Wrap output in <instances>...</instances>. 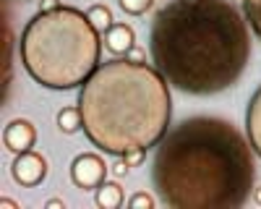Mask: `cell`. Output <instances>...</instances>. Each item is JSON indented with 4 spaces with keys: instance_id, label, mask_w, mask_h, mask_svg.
I'll return each mask as SVG.
<instances>
[{
    "instance_id": "1",
    "label": "cell",
    "mask_w": 261,
    "mask_h": 209,
    "mask_svg": "<svg viewBox=\"0 0 261 209\" xmlns=\"http://www.w3.org/2000/svg\"><path fill=\"white\" fill-rule=\"evenodd\" d=\"M151 180L172 209L243 206L253 191L251 144L222 118H188L160 139Z\"/></svg>"
},
{
    "instance_id": "2",
    "label": "cell",
    "mask_w": 261,
    "mask_h": 209,
    "mask_svg": "<svg viewBox=\"0 0 261 209\" xmlns=\"http://www.w3.org/2000/svg\"><path fill=\"white\" fill-rule=\"evenodd\" d=\"M149 42L157 71L188 94L225 92L251 53L246 18L227 0H172L157 11Z\"/></svg>"
},
{
    "instance_id": "3",
    "label": "cell",
    "mask_w": 261,
    "mask_h": 209,
    "mask_svg": "<svg viewBox=\"0 0 261 209\" xmlns=\"http://www.w3.org/2000/svg\"><path fill=\"white\" fill-rule=\"evenodd\" d=\"M79 108L86 139L102 152L125 154L149 149L167 134L172 97L157 68L113 60L81 84Z\"/></svg>"
},
{
    "instance_id": "4",
    "label": "cell",
    "mask_w": 261,
    "mask_h": 209,
    "mask_svg": "<svg viewBox=\"0 0 261 209\" xmlns=\"http://www.w3.org/2000/svg\"><path fill=\"white\" fill-rule=\"evenodd\" d=\"M99 32L86 13L55 8L37 13L21 34V58L29 76L47 89H73L99 63Z\"/></svg>"
},
{
    "instance_id": "5",
    "label": "cell",
    "mask_w": 261,
    "mask_h": 209,
    "mask_svg": "<svg viewBox=\"0 0 261 209\" xmlns=\"http://www.w3.org/2000/svg\"><path fill=\"white\" fill-rule=\"evenodd\" d=\"M105 175H107V167H105L102 157H97V154H79L71 165V178L84 191L99 188L105 183Z\"/></svg>"
},
{
    "instance_id": "6",
    "label": "cell",
    "mask_w": 261,
    "mask_h": 209,
    "mask_svg": "<svg viewBox=\"0 0 261 209\" xmlns=\"http://www.w3.org/2000/svg\"><path fill=\"white\" fill-rule=\"evenodd\" d=\"M47 175V162L42 154L37 152H21L18 160L13 162V178L21 183V186H37L42 183Z\"/></svg>"
},
{
    "instance_id": "7",
    "label": "cell",
    "mask_w": 261,
    "mask_h": 209,
    "mask_svg": "<svg viewBox=\"0 0 261 209\" xmlns=\"http://www.w3.org/2000/svg\"><path fill=\"white\" fill-rule=\"evenodd\" d=\"M3 141L8 152H16V154L29 152L37 144V128L29 120H11L3 131Z\"/></svg>"
},
{
    "instance_id": "8",
    "label": "cell",
    "mask_w": 261,
    "mask_h": 209,
    "mask_svg": "<svg viewBox=\"0 0 261 209\" xmlns=\"http://www.w3.org/2000/svg\"><path fill=\"white\" fill-rule=\"evenodd\" d=\"M246 131H248V141L256 149V154L261 157V87L253 92L251 102H248V113H246Z\"/></svg>"
},
{
    "instance_id": "9",
    "label": "cell",
    "mask_w": 261,
    "mask_h": 209,
    "mask_svg": "<svg viewBox=\"0 0 261 209\" xmlns=\"http://www.w3.org/2000/svg\"><path fill=\"white\" fill-rule=\"evenodd\" d=\"M105 47L113 55H125L130 47H134V29L128 24H115L105 32Z\"/></svg>"
},
{
    "instance_id": "10",
    "label": "cell",
    "mask_w": 261,
    "mask_h": 209,
    "mask_svg": "<svg viewBox=\"0 0 261 209\" xmlns=\"http://www.w3.org/2000/svg\"><path fill=\"white\" fill-rule=\"evenodd\" d=\"M97 204L102 209H118L123 204V186L110 180V183H102L97 188Z\"/></svg>"
},
{
    "instance_id": "11",
    "label": "cell",
    "mask_w": 261,
    "mask_h": 209,
    "mask_svg": "<svg viewBox=\"0 0 261 209\" xmlns=\"http://www.w3.org/2000/svg\"><path fill=\"white\" fill-rule=\"evenodd\" d=\"M58 125L63 134H76L79 128H84V115L81 108H63L58 113Z\"/></svg>"
},
{
    "instance_id": "12",
    "label": "cell",
    "mask_w": 261,
    "mask_h": 209,
    "mask_svg": "<svg viewBox=\"0 0 261 209\" xmlns=\"http://www.w3.org/2000/svg\"><path fill=\"white\" fill-rule=\"evenodd\" d=\"M86 16H89L92 27L97 32H107L113 27V13H110V8H105V6H92L89 11H86Z\"/></svg>"
},
{
    "instance_id": "13",
    "label": "cell",
    "mask_w": 261,
    "mask_h": 209,
    "mask_svg": "<svg viewBox=\"0 0 261 209\" xmlns=\"http://www.w3.org/2000/svg\"><path fill=\"white\" fill-rule=\"evenodd\" d=\"M243 3V16L251 24V29L256 32V37L261 39V0H241Z\"/></svg>"
},
{
    "instance_id": "14",
    "label": "cell",
    "mask_w": 261,
    "mask_h": 209,
    "mask_svg": "<svg viewBox=\"0 0 261 209\" xmlns=\"http://www.w3.org/2000/svg\"><path fill=\"white\" fill-rule=\"evenodd\" d=\"M118 3H120V8H123L125 13L141 16V13H146V11L151 8V3H154V0H118Z\"/></svg>"
},
{
    "instance_id": "15",
    "label": "cell",
    "mask_w": 261,
    "mask_h": 209,
    "mask_svg": "<svg viewBox=\"0 0 261 209\" xmlns=\"http://www.w3.org/2000/svg\"><path fill=\"white\" fill-rule=\"evenodd\" d=\"M128 206L130 209H151L154 206V199H151L149 194H134L128 199Z\"/></svg>"
},
{
    "instance_id": "16",
    "label": "cell",
    "mask_w": 261,
    "mask_h": 209,
    "mask_svg": "<svg viewBox=\"0 0 261 209\" xmlns=\"http://www.w3.org/2000/svg\"><path fill=\"white\" fill-rule=\"evenodd\" d=\"M123 160L128 162V167H139L146 160V149H130V152L123 154Z\"/></svg>"
},
{
    "instance_id": "17",
    "label": "cell",
    "mask_w": 261,
    "mask_h": 209,
    "mask_svg": "<svg viewBox=\"0 0 261 209\" xmlns=\"http://www.w3.org/2000/svg\"><path fill=\"white\" fill-rule=\"evenodd\" d=\"M125 55H128V60H130V63H144V60H146V53H144L141 47H130Z\"/></svg>"
},
{
    "instance_id": "18",
    "label": "cell",
    "mask_w": 261,
    "mask_h": 209,
    "mask_svg": "<svg viewBox=\"0 0 261 209\" xmlns=\"http://www.w3.org/2000/svg\"><path fill=\"white\" fill-rule=\"evenodd\" d=\"M55 8H60V0H42V3H39V11H42V13L55 11Z\"/></svg>"
},
{
    "instance_id": "19",
    "label": "cell",
    "mask_w": 261,
    "mask_h": 209,
    "mask_svg": "<svg viewBox=\"0 0 261 209\" xmlns=\"http://www.w3.org/2000/svg\"><path fill=\"white\" fill-rule=\"evenodd\" d=\"M113 170H115V175H125V173H128V162H125V160L115 162V165H113Z\"/></svg>"
},
{
    "instance_id": "20",
    "label": "cell",
    "mask_w": 261,
    "mask_h": 209,
    "mask_svg": "<svg viewBox=\"0 0 261 209\" xmlns=\"http://www.w3.org/2000/svg\"><path fill=\"white\" fill-rule=\"evenodd\" d=\"M63 206V199H50L47 201V209H60Z\"/></svg>"
},
{
    "instance_id": "21",
    "label": "cell",
    "mask_w": 261,
    "mask_h": 209,
    "mask_svg": "<svg viewBox=\"0 0 261 209\" xmlns=\"http://www.w3.org/2000/svg\"><path fill=\"white\" fill-rule=\"evenodd\" d=\"M253 201L261 206V186H258V188H253Z\"/></svg>"
},
{
    "instance_id": "22",
    "label": "cell",
    "mask_w": 261,
    "mask_h": 209,
    "mask_svg": "<svg viewBox=\"0 0 261 209\" xmlns=\"http://www.w3.org/2000/svg\"><path fill=\"white\" fill-rule=\"evenodd\" d=\"M3 206H6V209H16V201H13V199H3Z\"/></svg>"
}]
</instances>
